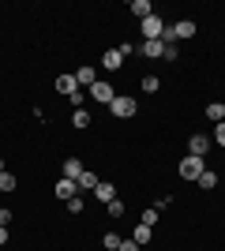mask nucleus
Returning a JSON list of instances; mask_svg holds the SVG:
<instances>
[{"label":"nucleus","instance_id":"nucleus-1","mask_svg":"<svg viewBox=\"0 0 225 251\" xmlns=\"http://www.w3.org/2000/svg\"><path fill=\"white\" fill-rule=\"evenodd\" d=\"M109 109H113V116L128 120V116H135V98H128V94H117L113 101H109Z\"/></svg>","mask_w":225,"mask_h":251},{"label":"nucleus","instance_id":"nucleus-2","mask_svg":"<svg viewBox=\"0 0 225 251\" xmlns=\"http://www.w3.org/2000/svg\"><path fill=\"white\" fill-rule=\"evenodd\" d=\"M161 30H165L161 15H147L143 19V42H161Z\"/></svg>","mask_w":225,"mask_h":251},{"label":"nucleus","instance_id":"nucleus-3","mask_svg":"<svg viewBox=\"0 0 225 251\" xmlns=\"http://www.w3.org/2000/svg\"><path fill=\"white\" fill-rule=\"evenodd\" d=\"M203 157H195V154H188V157H184V161H180V176L184 180H199V173H203Z\"/></svg>","mask_w":225,"mask_h":251},{"label":"nucleus","instance_id":"nucleus-4","mask_svg":"<svg viewBox=\"0 0 225 251\" xmlns=\"http://www.w3.org/2000/svg\"><path fill=\"white\" fill-rule=\"evenodd\" d=\"M90 94H94V101H113V98H117V94H113V86H109V83H101V79H98V83L94 86H90Z\"/></svg>","mask_w":225,"mask_h":251},{"label":"nucleus","instance_id":"nucleus-5","mask_svg":"<svg viewBox=\"0 0 225 251\" xmlns=\"http://www.w3.org/2000/svg\"><path fill=\"white\" fill-rule=\"evenodd\" d=\"M139 52L147 56V60H161V56H165V45H161V42H143Z\"/></svg>","mask_w":225,"mask_h":251},{"label":"nucleus","instance_id":"nucleus-6","mask_svg":"<svg viewBox=\"0 0 225 251\" xmlns=\"http://www.w3.org/2000/svg\"><path fill=\"white\" fill-rule=\"evenodd\" d=\"M188 150H192L195 157H206V150H210V139H206V135H192V139H188Z\"/></svg>","mask_w":225,"mask_h":251},{"label":"nucleus","instance_id":"nucleus-7","mask_svg":"<svg viewBox=\"0 0 225 251\" xmlns=\"http://www.w3.org/2000/svg\"><path fill=\"white\" fill-rule=\"evenodd\" d=\"M56 90H60L64 98L79 94V83H75V75H60V79H56Z\"/></svg>","mask_w":225,"mask_h":251},{"label":"nucleus","instance_id":"nucleus-8","mask_svg":"<svg viewBox=\"0 0 225 251\" xmlns=\"http://www.w3.org/2000/svg\"><path fill=\"white\" fill-rule=\"evenodd\" d=\"M75 191H79V184H75V180H64V176H60V180H56V195H60V199H75Z\"/></svg>","mask_w":225,"mask_h":251},{"label":"nucleus","instance_id":"nucleus-9","mask_svg":"<svg viewBox=\"0 0 225 251\" xmlns=\"http://www.w3.org/2000/svg\"><path fill=\"white\" fill-rule=\"evenodd\" d=\"M75 75V83H79V86H94L98 83V72H94V68H79V72H72Z\"/></svg>","mask_w":225,"mask_h":251},{"label":"nucleus","instance_id":"nucleus-10","mask_svg":"<svg viewBox=\"0 0 225 251\" xmlns=\"http://www.w3.org/2000/svg\"><path fill=\"white\" fill-rule=\"evenodd\" d=\"M83 176V161H79V157H68L64 161V180H79Z\"/></svg>","mask_w":225,"mask_h":251},{"label":"nucleus","instance_id":"nucleus-11","mask_svg":"<svg viewBox=\"0 0 225 251\" xmlns=\"http://www.w3.org/2000/svg\"><path fill=\"white\" fill-rule=\"evenodd\" d=\"M120 64H124V56H120V49H109L105 56H101V68H109V72H117Z\"/></svg>","mask_w":225,"mask_h":251},{"label":"nucleus","instance_id":"nucleus-12","mask_svg":"<svg viewBox=\"0 0 225 251\" xmlns=\"http://www.w3.org/2000/svg\"><path fill=\"white\" fill-rule=\"evenodd\" d=\"M195 184H199V188H203V191H214V188H218V173H210V169H203Z\"/></svg>","mask_w":225,"mask_h":251},{"label":"nucleus","instance_id":"nucleus-13","mask_svg":"<svg viewBox=\"0 0 225 251\" xmlns=\"http://www.w3.org/2000/svg\"><path fill=\"white\" fill-rule=\"evenodd\" d=\"M75 184H79V191H94V188H98V184H101V180H98V176H94V173H86V169H83V176L75 180Z\"/></svg>","mask_w":225,"mask_h":251},{"label":"nucleus","instance_id":"nucleus-14","mask_svg":"<svg viewBox=\"0 0 225 251\" xmlns=\"http://www.w3.org/2000/svg\"><path fill=\"white\" fill-rule=\"evenodd\" d=\"M173 30H176V38H192V34H195V23L192 19H180V23H173Z\"/></svg>","mask_w":225,"mask_h":251},{"label":"nucleus","instance_id":"nucleus-15","mask_svg":"<svg viewBox=\"0 0 225 251\" xmlns=\"http://www.w3.org/2000/svg\"><path fill=\"white\" fill-rule=\"evenodd\" d=\"M94 195H98L101 202H113V199H117V188H113V184H98Z\"/></svg>","mask_w":225,"mask_h":251},{"label":"nucleus","instance_id":"nucleus-16","mask_svg":"<svg viewBox=\"0 0 225 251\" xmlns=\"http://www.w3.org/2000/svg\"><path fill=\"white\" fill-rule=\"evenodd\" d=\"M131 240L139 244V248H147V244H150V225H135V232H131Z\"/></svg>","mask_w":225,"mask_h":251},{"label":"nucleus","instance_id":"nucleus-17","mask_svg":"<svg viewBox=\"0 0 225 251\" xmlns=\"http://www.w3.org/2000/svg\"><path fill=\"white\" fill-rule=\"evenodd\" d=\"M131 11H135L139 19H147V15H154V8H150V0H131Z\"/></svg>","mask_w":225,"mask_h":251},{"label":"nucleus","instance_id":"nucleus-18","mask_svg":"<svg viewBox=\"0 0 225 251\" xmlns=\"http://www.w3.org/2000/svg\"><path fill=\"white\" fill-rule=\"evenodd\" d=\"M206 116H210V120H214V124H222V120H225V105H222V101H214V105H206Z\"/></svg>","mask_w":225,"mask_h":251},{"label":"nucleus","instance_id":"nucleus-19","mask_svg":"<svg viewBox=\"0 0 225 251\" xmlns=\"http://www.w3.org/2000/svg\"><path fill=\"white\" fill-rule=\"evenodd\" d=\"M72 124L75 127H86V124H90V113H86V109H75V113H72Z\"/></svg>","mask_w":225,"mask_h":251},{"label":"nucleus","instance_id":"nucleus-20","mask_svg":"<svg viewBox=\"0 0 225 251\" xmlns=\"http://www.w3.org/2000/svg\"><path fill=\"white\" fill-rule=\"evenodd\" d=\"M105 206H109V218H124V202H120V199L105 202Z\"/></svg>","mask_w":225,"mask_h":251},{"label":"nucleus","instance_id":"nucleus-21","mask_svg":"<svg viewBox=\"0 0 225 251\" xmlns=\"http://www.w3.org/2000/svg\"><path fill=\"white\" fill-rule=\"evenodd\" d=\"M0 191H15V176L11 173H0Z\"/></svg>","mask_w":225,"mask_h":251},{"label":"nucleus","instance_id":"nucleus-22","mask_svg":"<svg viewBox=\"0 0 225 251\" xmlns=\"http://www.w3.org/2000/svg\"><path fill=\"white\" fill-rule=\"evenodd\" d=\"M101 244H105L109 251H117V248H120V236H117V232H105V236H101Z\"/></svg>","mask_w":225,"mask_h":251},{"label":"nucleus","instance_id":"nucleus-23","mask_svg":"<svg viewBox=\"0 0 225 251\" xmlns=\"http://www.w3.org/2000/svg\"><path fill=\"white\" fill-rule=\"evenodd\" d=\"M158 75H147V79H143V90H147V94H154V90H158Z\"/></svg>","mask_w":225,"mask_h":251},{"label":"nucleus","instance_id":"nucleus-24","mask_svg":"<svg viewBox=\"0 0 225 251\" xmlns=\"http://www.w3.org/2000/svg\"><path fill=\"white\" fill-rule=\"evenodd\" d=\"M117 49H120V56H135V52H139V49H135V45H131V42H120Z\"/></svg>","mask_w":225,"mask_h":251},{"label":"nucleus","instance_id":"nucleus-25","mask_svg":"<svg viewBox=\"0 0 225 251\" xmlns=\"http://www.w3.org/2000/svg\"><path fill=\"white\" fill-rule=\"evenodd\" d=\"M214 143H218V147H225V120L214 127Z\"/></svg>","mask_w":225,"mask_h":251},{"label":"nucleus","instance_id":"nucleus-26","mask_svg":"<svg viewBox=\"0 0 225 251\" xmlns=\"http://www.w3.org/2000/svg\"><path fill=\"white\" fill-rule=\"evenodd\" d=\"M154 221H158V210L150 206V210H147V214H143V221H139V225H154Z\"/></svg>","mask_w":225,"mask_h":251},{"label":"nucleus","instance_id":"nucleus-27","mask_svg":"<svg viewBox=\"0 0 225 251\" xmlns=\"http://www.w3.org/2000/svg\"><path fill=\"white\" fill-rule=\"evenodd\" d=\"M117 251H143V248H139L135 240H120V248H117Z\"/></svg>","mask_w":225,"mask_h":251},{"label":"nucleus","instance_id":"nucleus-28","mask_svg":"<svg viewBox=\"0 0 225 251\" xmlns=\"http://www.w3.org/2000/svg\"><path fill=\"white\" fill-rule=\"evenodd\" d=\"M68 210H72V214H79V210H83V199H79V195H75V199H68Z\"/></svg>","mask_w":225,"mask_h":251},{"label":"nucleus","instance_id":"nucleus-29","mask_svg":"<svg viewBox=\"0 0 225 251\" xmlns=\"http://www.w3.org/2000/svg\"><path fill=\"white\" fill-rule=\"evenodd\" d=\"M0 225H4V229L11 225V210H0Z\"/></svg>","mask_w":225,"mask_h":251},{"label":"nucleus","instance_id":"nucleus-30","mask_svg":"<svg viewBox=\"0 0 225 251\" xmlns=\"http://www.w3.org/2000/svg\"><path fill=\"white\" fill-rule=\"evenodd\" d=\"M0 244H8V229L4 225H0Z\"/></svg>","mask_w":225,"mask_h":251}]
</instances>
